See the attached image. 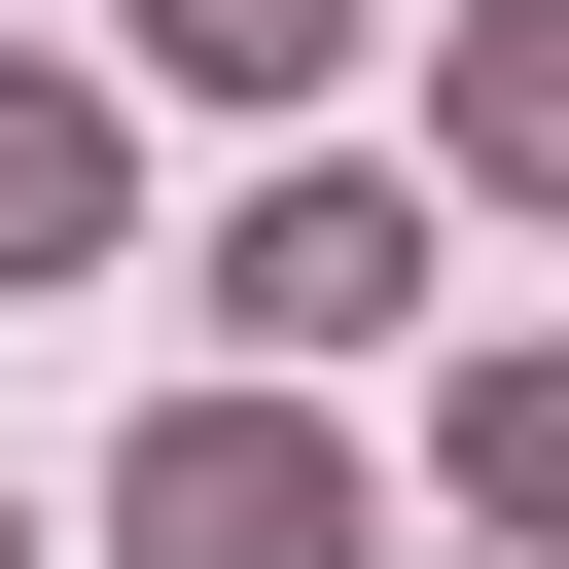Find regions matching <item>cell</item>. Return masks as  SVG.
I'll return each instance as SVG.
<instances>
[{
	"instance_id": "cell-4",
	"label": "cell",
	"mask_w": 569,
	"mask_h": 569,
	"mask_svg": "<svg viewBox=\"0 0 569 569\" xmlns=\"http://www.w3.org/2000/svg\"><path fill=\"white\" fill-rule=\"evenodd\" d=\"M427 498H462V533H569V356H462V391H427Z\"/></svg>"
},
{
	"instance_id": "cell-7",
	"label": "cell",
	"mask_w": 569,
	"mask_h": 569,
	"mask_svg": "<svg viewBox=\"0 0 569 569\" xmlns=\"http://www.w3.org/2000/svg\"><path fill=\"white\" fill-rule=\"evenodd\" d=\"M0 569H36V498H0Z\"/></svg>"
},
{
	"instance_id": "cell-1",
	"label": "cell",
	"mask_w": 569,
	"mask_h": 569,
	"mask_svg": "<svg viewBox=\"0 0 569 569\" xmlns=\"http://www.w3.org/2000/svg\"><path fill=\"white\" fill-rule=\"evenodd\" d=\"M107 569H391V498H356L320 391H178V427L107 462Z\"/></svg>"
},
{
	"instance_id": "cell-6",
	"label": "cell",
	"mask_w": 569,
	"mask_h": 569,
	"mask_svg": "<svg viewBox=\"0 0 569 569\" xmlns=\"http://www.w3.org/2000/svg\"><path fill=\"white\" fill-rule=\"evenodd\" d=\"M142 71H213V107H320V71H356V0H142Z\"/></svg>"
},
{
	"instance_id": "cell-3",
	"label": "cell",
	"mask_w": 569,
	"mask_h": 569,
	"mask_svg": "<svg viewBox=\"0 0 569 569\" xmlns=\"http://www.w3.org/2000/svg\"><path fill=\"white\" fill-rule=\"evenodd\" d=\"M107 213H142L107 71H0V284H107Z\"/></svg>"
},
{
	"instance_id": "cell-5",
	"label": "cell",
	"mask_w": 569,
	"mask_h": 569,
	"mask_svg": "<svg viewBox=\"0 0 569 569\" xmlns=\"http://www.w3.org/2000/svg\"><path fill=\"white\" fill-rule=\"evenodd\" d=\"M427 142H462V178H569V0H462V71H427Z\"/></svg>"
},
{
	"instance_id": "cell-2",
	"label": "cell",
	"mask_w": 569,
	"mask_h": 569,
	"mask_svg": "<svg viewBox=\"0 0 569 569\" xmlns=\"http://www.w3.org/2000/svg\"><path fill=\"white\" fill-rule=\"evenodd\" d=\"M178 284H213V356H249V391H284V356H391V320H427V178L284 142V178H249V213L178 249Z\"/></svg>"
}]
</instances>
